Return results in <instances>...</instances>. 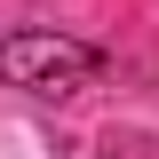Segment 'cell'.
<instances>
[{"instance_id": "obj_1", "label": "cell", "mask_w": 159, "mask_h": 159, "mask_svg": "<svg viewBox=\"0 0 159 159\" xmlns=\"http://www.w3.org/2000/svg\"><path fill=\"white\" fill-rule=\"evenodd\" d=\"M103 56L88 40H64V32H8L0 40V80L24 88V96H80L96 88Z\"/></svg>"}]
</instances>
